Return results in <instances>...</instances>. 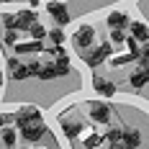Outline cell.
<instances>
[{
    "label": "cell",
    "instance_id": "6da1fadb",
    "mask_svg": "<svg viewBox=\"0 0 149 149\" xmlns=\"http://www.w3.org/2000/svg\"><path fill=\"white\" fill-rule=\"evenodd\" d=\"M15 121H18V126L23 129V126H29V123H41V113H39V108H21L18 113H15Z\"/></svg>",
    "mask_w": 149,
    "mask_h": 149
},
{
    "label": "cell",
    "instance_id": "7a4b0ae2",
    "mask_svg": "<svg viewBox=\"0 0 149 149\" xmlns=\"http://www.w3.org/2000/svg\"><path fill=\"white\" fill-rule=\"evenodd\" d=\"M46 10H49V15H54V21L59 23V26H67L70 23V10H67V5L64 3H49L46 5Z\"/></svg>",
    "mask_w": 149,
    "mask_h": 149
},
{
    "label": "cell",
    "instance_id": "3957f363",
    "mask_svg": "<svg viewBox=\"0 0 149 149\" xmlns=\"http://www.w3.org/2000/svg\"><path fill=\"white\" fill-rule=\"evenodd\" d=\"M44 123H29V126H23L21 129V134H23V139L26 141H31V144H36L39 139H44Z\"/></svg>",
    "mask_w": 149,
    "mask_h": 149
},
{
    "label": "cell",
    "instance_id": "277c9868",
    "mask_svg": "<svg viewBox=\"0 0 149 149\" xmlns=\"http://www.w3.org/2000/svg\"><path fill=\"white\" fill-rule=\"evenodd\" d=\"M93 39H95V29H93V26H82V29L74 33V44L80 46L82 52H85V49L93 44Z\"/></svg>",
    "mask_w": 149,
    "mask_h": 149
},
{
    "label": "cell",
    "instance_id": "5b68a950",
    "mask_svg": "<svg viewBox=\"0 0 149 149\" xmlns=\"http://www.w3.org/2000/svg\"><path fill=\"white\" fill-rule=\"evenodd\" d=\"M111 54V46L108 44H103V46H98L95 52H90L88 57H85V62H88V67H100L105 62V57Z\"/></svg>",
    "mask_w": 149,
    "mask_h": 149
},
{
    "label": "cell",
    "instance_id": "8992f818",
    "mask_svg": "<svg viewBox=\"0 0 149 149\" xmlns=\"http://www.w3.org/2000/svg\"><path fill=\"white\" fill-rule=\"evenodd\" d=\"M93 85H95V90H98L103 98H113V95H116V82H111V80H105V77H93Z\"/></svg>",
    "mask_w": 149,
    "mask_h": 149
},
{
    "label": "cell",
    "instance_id": "52a82bcc",
    "mask_svg": "<svg viewBox=\"0 0 149 149\" xmlns=\"http://www.w3.org/2000/svg\"><path fill=\"white\" fill-rule=\"evenodd\" d=\"M90 118L98 121V123H105L111 118V108L105 103H90Z\"/></svg>",
    "mask_w": 149,
    "mask_h": 149
},
{
    "label": "cell",
    "instance_id": "ba28073f",
    "mask_svg": "<svg viewBox=\"0 0 149 149\" xmlns=\"http://www.w3.org/2000/svg\"><path fill=\"white\" fill-rule=\"evenodd\" d=\"M36 23V13L33 10H21L15 15V29H31Z\"/></svg>",
    "mask_w": 149,
    "mask_h": 149
},
{
    "label": "cell",
    "instance_id": "9c48e42d",
    "mask_svg": "<svg viewBox=\"0 0 149 149\" xmlns=\"http://www.w3.org/2000/svg\"><path fill=\"white\" fill-rule=\"evenodd\" d=\"M129 29H131V39H136V41H144V44H147V39H149V29L141 23V21H134V23H129Z\"/></svg>",
    "mask_w": 149,
    "mask_h": 149
},
{
    "label": "cell",
    "instance_id": "30bf717a",
    "mask_svg": "<svg viewBox=\"0 0 149 149\" xmlns=\"http://www.w3.org/2000/svg\"><path fill=\"white\" fill-rule=\"evenodd\" d=\"M123 144L129 149H136L141 144V134H139V129H123Z\"/></svg>",
    "mask_w": 149,
    "mask_h": 149
},
{
    "label": "cell",
    "instance_id": "8fae6325",
    "mask_svg": "<svg viewBox=\"0 0 149 149\" xmlns=\"http://www.w3.org/2000/svg\"><path fill=\"white\" fill-rule=\"evenodd\" d=\"M10 74H13V80H29L31 74H33V70H31V64H18V67H13L10 70Z\"/></svg>",
    "mask_w": 149,
    "mask_h": 149
},
{
    "label": "cell",
    "instance_id": "7c38bea8",
    "mask_svg": "<svg viewBox=\"0 0 149 149\" xmlns=\"http://www.w3.org/2000/svg\"><path fill=\"white\" fill-rule=\"evenodd\" d=\"M15 49H18L21 54H31V52H41L44 44H41V41H26V44H23V41H21V44H15Z\"/></svg>",
    "mask_w": 149,
    "mask_h": 149
},
{
    "label": "cell",
    "instance_id": "4fadbf2b",
    "mask_svg": "<svg viewBox=\"0 0 149 149\" xmlns=\"http://www.w3.org/2000/svg\"><path fill=\"white\" fill-rule=\"evenodd\" d=\"M126 23H129V18L123 13H111L108 15V26H111V29H123Z\"/></svg>",
    "mask_w": 149,
    "mask_h": 149
},
{
    "label": "cell",
    "instance_id": "5bb4252c",
    "mask_svg": "<svg viewBox=\"0 0 149 149\" xmlns=\"http://www.w3.org/2000/svg\"><path fill=\"white\" fill-rule=\"evenodd\" d=\"M62 129H64V134L70 136V139H77V134H80V123L77 121H62Z\"/></svg>",
    "mask_w": 149,
    "mask_h": 149
},
{
    "label": "cell",
    "instance_id": "9a60e30c",
    "mask_svg": "<svg viewBox=\"0 0 149 149\" xmlns=\"http://www.w3.org/2000/svg\"><path fill=\"white\" fill-rule=\"evenodd\" d=\"M39 77H41V80H54V77H59V72H57V67H54V64H41Z\"/></svg>",
    "mask_w": 149,
    "mask_h": 149
},
{
    "label": "cell",
    "instance_id": "2e32d148",
    "mask_svg": "<svg viewBox=\"0 0 149 149\" xmlns=\"http://www.w3.org/2000/svg\"><path fill=\"white\" fill-rule=\"evenodd\" d=\"M129 82H131V88H144V85H147L149 80H147V74H144L141 70H139V72H134L131 77H129Z\"/></svg>",
    "mask_w": 149,
    "mask_h": 149
},
{
    "label": "cell",
    "instance_id": "e0dca14e",
    "mask_svg": "<svg viewBox=\"0 0 149 149\" xmlns=\"http://www.w3.org/2000/svg\"><path fill=\"white\" fill-rule=\"evenodd\" d=\"M29 31H31V39H33V41H44V36H49L46 29H44V26H39V23H33Z\"/></svg>",
    "mask_w": 149,
    "mask_h": 149
},
{
    "label": "cell",
    "instance_id": "ac0fdd59",
    "mask_svg": "<svg viewBox=\"0 0 149 149\" xmlns=\"http://www.w3.org/2000/svg\"><path fill=\"white\" fill-rule=\"evenodd\" d=\"M54 67H57V72H59V77H62V74H67V72H70V59H67V57H59Z\"/></svg>",
    "mask_w": 149,
    "mask_h": 149
},
{
    "label": "cell",
    "instance_id": "d6986e66",
    "mask_svg": "<svg viewBox=\"0 0 149 149\" xmlns=\"http://www.w3.org/2000/svg\"><path fill=\"white\" fill-rule=\"evenodd\" d=\"M126 33H123V29H113L111 31V41H116V44H126Z\"/></svg>",
    "mask_w": 149,
    "mask_h": 149
},
{
    "label": "cell",
    "instance_id": "ffe728a7",
    "mask_svg": "<svg viewBox=\"0 0 149 149\" xmlns=\"http://www.w3.org/2000/svg\"><path fill=\"white\" fill-rule=\"evenodd\" d=\"M3 144L5 147H13L15 144V131L13 129H3Z\"/></svg>",
    "mask_w": 149,
    "mask_h": 149
},
{
    "label": "cell",
    "instance_id": "44dd1931",
    "mask_svg": "<svg viewBox=\"0 0 149 149\" xmlns=\"http://www.w3.org/2000/svg\"><path fill=\"white\" fill-rule=\"evenodd\" d=\"M49 39H52L57 46H62V41H64V31H62V29H52V31H49Z\"/></svg>",
    "mask_w": 149,
    "mask_h": 149
},
{
    "label": "cell",
    "instance_id": "7402d4cb",
    "mask_svg": "<svg viewBox=\"0 0 149 149\" xmlns=\"http://www.w3.org/2000/svg\"><path fill=\"white\" fill-rule=\"evenodd\" d=\"M3 41H5V44H18V33H15V31H5Z\"/></svg>",
    "mask_w": 149,
    "mask_h": 149
},
{
    "label": "cell",
    "instance_id": "603a6c76",
    "mask_svg": "<svg viewBox=\"0 0 149 149\" xmlns=\"http://www.w3.org/2000/svg\"><path fill=\"white\" fill-rule=\"evenodd\" d=\"M139 62H141V64H147V62H149V44H144V46H141V54H139Z\"/></svg>",
    "mask_w": 149,
    "mask_h": 149
},
{
    "label": "cell",
    "instance_id": "cb8c5ba5",
    "mask_svg": "<svg viewBox=\"0 0 149 149\" xmlns=\"http://www.w3.org/2000/svg\"><path fill=\"white\" fill-rule=\"evenodd\" d=\"M52 54H54L57 59H59V57H67V54H64V46H54V49H52Z\"/></svg>",
    "mask_w": 149,
    "mask_h": 149
},
{
    "label": "cell",
    "instance_id": "d4e9b609",
    "mask_svg": "<svg viewBox=\"0 0 149 149\" xmlns=\"http://www.w3.org/2000/svg\"><path fill=\"white\" fill-rule=\"evenodd\" d=\"M141 72L147 74V80H149V62H147V64H141Z\"/></svg>",
    "mask_w": 149,
    "mask_h": 149
},
{
    "label": "cell",
    "instance_id": "484cf974",
    "mask_svg": "<svg viewBox=\"0 0 149 149\" xmlns=\"http://www.w3.org/2000/svg\"><path fill=\"white\" fill-rule=\"evenodd\" d=\"M0 126H5V116H0Z\"/></svg>",
    "mask_w": 149,
    "mask_h": 149
},
{
    "label": "cell",
    "instance_id": "4316f807",
    "mask_svg": "<svg viewBox=\"0 0 149 149\" xmlns=\"http://www.w3.org/2000/svg\"><path fill=\"white\" fill-rule=\"evenodd\" d=\"M29 3H31V5H39V0H29Z\"/></svg>",
    "mask_w": 149,
    "mask_h": 149
},
{
    "label": "cell",
    "instance_id": "83f0119b",
    "mask_svg": "<svg viewBox=\"0 0 149 149\" xmlns=\"http://www.w3.org/2000/svg\"><path fill=\"white\" fill-rule=\"evenodd\" d=\"M0 82H3V74H0Z\"/></svg>",
    "mask_w": 149,
    "mask_h": 149
},
{
    "label": "cell",
    "instance_id": "f1b7e54d",
    "mask_svg": "<svg viewBox=\"0 0 149 149\" xmlns=\"http://www.w3.org/2000/svg\"><path fill=\"white\" fill-rule=\"evenodd\" d=\"M0 3H3V0H0Z\"/></svg>",
    "mask_w": 149,
    "mask_h": 149
}]
</instances>
